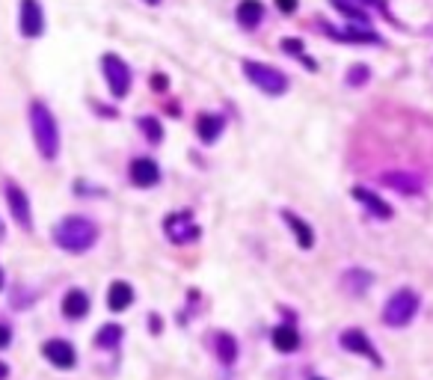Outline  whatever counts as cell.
<instances>
[{
    "mask_svg": "<svg viewBox=\"0 0 433 380\" xmlns=\"http://www.w3.org/2000/svg\"><path fill=\"white\" fill-rule=\"evenodd\" d=\"M30 128H33V140H36L39 155L48 158V161H54L57 152H60V128H57L54 113L48 110L42 102L30 104Z\"/></svg>",
    "mask_w": 433,
    "mask_h": 380,
    "instance_id": "obj_1",
    "label": "cell"
},
{
    "mask_svg": "<svg viewBox=\"0 0 433 380\" xmlns=\"http://www.w3.org/2000/svg\"><path fill=\"white\" fill-rule=\"evenodd\" d=\"M95 235H98V229L87 217H65L54 229V241L62 246V250H69V253L89 250V246L95 244Z\"/></svg>",
    "mask_w": 433,
    "mask_h": 380,
    "instance_id": "obj_2",
    "label": "cell"
},
{
    "mask_svg": "<svg viewBox=\"0 0 433 380\" xmlns=\"http://www.w3.org/2000/svg\"><path fill=\"white\" fill-rule=\"evenodd\" d=\"M415 312H419V294L410 288H401L389 297L386 306H383V321L389 327H404L412 321Z\"/></svg>",
    "mask_w": 433,
    "mask_h": 380,
    "instance_id": "obj_3",
    "label": "cell"
},
{
    "mask_svg": "<svg viewBox=\"0 0 433 380\" xmlns=\"http://www.w3.org/2000/svg\"><path fill=\"white\" fill-rule=\"evenodd\" d=\"M243 72H246V77L253 80L258 89H264L268 95H282V92L288 89V77L282 75L279 69H273V65H268V63H253V60H246V63H243Z\"/></svg>",
    "mask_w": 433,
    "mask_h": 380,
    "instance_id": "obj_4",
    "label": "cell"
},
{
    "mask_svg": "<svg viewBox=\"0 0 433 380\" xmlns=\"http://www.w3.org/2000/svg\"><path fill=\"white\" fill-rule=\"evenodd\" d=\"M104 65V77H107V87L116 98H125L128 89H131V69H128V63L122 57H116V54H107L102 60Z\"/></svg>",
    "mask_w": 433,
    "mask_h": 380,
    "instance_id": "obj_5",
    "label": "cell"
},
{
    "mask_svg": "<svg viewBox=\"0 0 433 380\" xmlns=\"http://www.w3.org/2000/svg\"><path fill=\"white\" fill-rule=\"evenodd\" d=\"M163 229L175 244H187V241H196L199 238V226L193 223V217L187 211H175L170 217L163 220Z\"/></svg>",
    "mask_w": 433,
    "mask_h": 380,
    "instance_id": "obj_6",
    "label": "cell"
},
{
    "mask_svg": "<svg viewBox=\"0 0 433 380\" xmlns=\"http://www.w3.org/2000/svg\"><path fill=\"white\" fill-rule=\"evenodd\" d=\"M18 27L24 36L36 39L45 33V15L39 9V0H21V12H18Z\"/></svg>",
    "mask_w": 433,
    "mask_h": 380,
    "instance_id": "obj_7",
    "label": "cell"
},
{
    "mask_svg": "<svg viewBox=\"0 0 433 380\" xmlns=\"http://www.w3.org/2000/svg\"><path fill=\"white\" fill-rule=\"evenodd\" d=\"M341 348L344 351H353V354H362V357H368L371 362H374V366H380V354H377V348H374V344L368 342V336H365L362 333V330H344V333H341Z\"/></svg>",
    "mask_w": 433,
    "mask_h": 380,
    "instance_id": "obj_8",
    "label": "cell"
},
{
    "mask_svg": "<svg viewBox=\"0 0 433 380\" xmlns=\"http://www.w3.org/2000/svg\"><path fill=\"white\" fill-rule=\"evenodd\" d=\"M6 202L12 208V217L18 220L21 229H30L33 226V217H30V202H27V193L18 188V185H6Z\"/></svg>",
    "mask_w": 433,
    "mask_h": 380,
    "instance_id": "obj_9",
    "label": "cell"
},
{
    "mask_svg": "<svg viewBox=\"0 0 433 380\" xmlns=\"http://www.w3.org/2000/svg\"><path fill=\"white\" fill-rule=\"evenodd\" d=\"M131 181L140 188H155L160 181V167L152 161V158H137L131 163Z\"/></svg>",
    "mask_w": 433,
    "mask_h": 380,
    "instance_id": "obj_10",
    "label": "cell"
},
{
    "mask_svg": "<svg viewBox=\"0 0 433 380\" xmlns=\"http://www.w3.org/2000/svg\"><path fill=\"white\" fill-rule=\"evenodd\" d=\"M42 354L54 362L57 369H72L75 366V348L69 342H62V339H51V342H45V348Z\"/></svg>",
    "mask_w": 433,
    "mask_h": 380,
    "instance_id": "obj_11",
    "label": "cell"
},
{
    "mask_svg": "<svg viewBox=\"0 0 433 380\" xmlns=\"http://www.w3.org/2000/svg\"><path fill=\"white\" fill-rule=\"evenodd\" d=\"M353 196H356V200H359L365 208H368L371 214H374V217H380V220H389V217H392V205H389V202H383L377 193L365 190V188H353Z\"/></svg>",
    "mask_w": 433,
    "mask_h": 380,
    "instance_id": "obj_12",
    "label": "cell"
},
{
    "mask_svg": "<svg viewBox=\"0 0 433 380\" xmlns=\"http://www.w3.org/2000/svg\"><path fill=\"white\" fill-rule=\"evenodd\" d=\"M131 303H134V288L128 283H113L110 291H107V306L113 312H125Z\"/></svg>",
    "mask_w": 433,
    "mask_h": 380,
    "instance_id": "obj_13",
    "label": "cell"
},
{
    "mask_svg": "<svg viewBox=\"0 0 433 380\" xmlns=\"http://www.w3.org/2000/svg\"><path fill=\"white\" fill-rule=\"evenodd\" d=\"M87 309H89V297L83 291H69L62 297V312L69 318H83L87 315Z\"/></svg>",
    "mask_w": 433,
    "mask_h": 380,
    "instance_id": "obj_14",
    "label": "cell"
},
{
    "mask_svg": "<svg viewBox=\"0 0 433 380\" xmlns=\"http://www.w3.org/2000/svg\"><path fill=\"white\" fill-rule=\"evenodd\" d=\"M273 348L276 351H297L300 348V333L294 327H288V324H282V327H276L273 330Z\"/></svg>",
    "mask_w": 433,
    "mask_h": 380,
    "instance_id": "obj_15",
    "label": "cell"
},
{
    "mask_svg": "<svg viewBox=\"0 0 433 380\" xmlns=\"http://www.w3.org/2000/svg\"><path fill=\"white\" fill-rule=\"evenodd\" d=\"M261 18H264L261 0H241V4H238V21L243 27H256Z\"/></svg>",
    "mask_w": 433,
    "mask_h": 380,
    "instance_id": "obj_16",
    "label": "cell"
},
{
    "mask_svg": "<svg viewBox=\"0 0 433 380\" xmlns=\"http://www.w3.org/2000/svg\"><path fill=\"white\" fill-rule=\"evenodd\" d=\"M282 217H285V223L294 229V235H297V244L303 246V250H309V246L314 244V235H312V226H306L303 220L297 217L294 211H282Z\"/></svg>",
    "mask_w": 433,
    "mask_h": 380,
    "instance_id": "obj_17",
    "label": "cell"
},
{
    "mask_svg": "<svg viewBox=\"0 0 433 380\" xmlns=\"http://www.w3.org/2000/svg\"><path fill=\"white\" fill-rule=\"evenodd\" d=\"M383 181L392 185L395 190H401V193H419L422 190V181L407 175V173H383Z\"/></svg>",
    "mask_w": 433,
    "mask_h": 380,
    "instance_id": "obj_18",
    "label": "cell"
},
{
    "mask_svg": "<svg viewBox=\"0 0 433 380\" xmlns=\"http://www.w3.org/2000/svg\"><path fill=\"white\" fill-rule=\"evenodd\" d=\"M196 131H199V137H202L205 143H214L217 137H220V131H223V119L211 116V113H202L199 122H196Z\"/></svg>",
    "mask_w": 433,
    "mask_h": 380,
    "instance_id": "obj_19",
    "label": "cell"
},
{
    "mask_svg": "<svg viewBox=\"0 0 433 380\" xmlns=\"http://www.w3.org/2000/svg\"><path fill=\"white\" fill-rule=\"evenodd\" d=\"M341 286L347 294H365L371 286V273H365V271H347L341 276Z\"/></svg>",
    "mask_w": 433,
    "mask_h": 380,
    "instance_id": "obj_20",
    "label": "cell"
},
{
    "mask_svg": "<svg viewBox=\"0 0 433 380\" xmlns=\"http://www.w3.org/2000/svg\"><path fill=\"white\" fill-rule=\"evenodd\" d=\"M214 344H217V357H220L223 362H235V357H238V344H235V339H231L229 333H217Z\"/></svg>",
    "mask_w": 433,
    "mask_h": 380,
    "instance_id": "obj_21",
    "label": "cell"
},
{
    "mask_svg": "<svg viewBox=\"0 0 433 380\" xmlns=\"http://www.w3.org/2000/svg\"><path fill=\"white\" fill-rule=\"evenodd\" d=\"M140 128H143V134L148 137V143H160L163 140V128H160V122L155 116H143Z\"/></svg>",
    "mask_w": 433,
    "mask_h": 380,
    "instance_id": "obj_22",
    "label": "cell"
},
{
    "mask_svg": "<svg viewBox=\"0 0 433 380\" xmlns=\"http://www.w3.org/2000/svg\"><path fill=\"white\" fill-rule=\"evenodd\" d=\"M332 6H336L339 12H344L347 18H353V21H362V24H368V15H365V9H359L356 4H347V0H332Z\"/></svg>",
    "mask_w": 433,
    "mask_h": 380,
    "instance_id": "obj_23",
    "label": "cell"
},
{
    "mask_svg": "<svg viewBox=\"0 0 433 380\" xmlns=\"http://www.w3.org/2000/svg\"><path fill=\"white\" fill-rule=\"evenodd\" d=\"M119 339H122V327H113V324L102 327V333H98V344H102V348H113Z\"/></svg>",
    "mask_w": 433,
    "mask_h": 380,
    "instance_id": "obj_24",
    "label": "cell"
},
{
    "mask_svg": "<svg viewBox=\"0 0 433 380\" xmlns=\"http://www.w3.org/2000/svg\"><path fill=\"white\" fill-rule=\"evenodd\" d=\"M282 51H288L291 57H300V60H303L306 65H312V69H314V63H312V60L303 54V45H300L297 39H282Z\"/></svg>",
    "mask_w": 433,
    "mask_h": 380,
    "instance_id": "obj_25",
    "label": "cell"
},
{
    "mask_svg": "<svg viewBox=\"0 0 433 380\" xmlns=\"http://www.w3.org/2000/svg\"><path fill=\"white\" fill-rule=\"evenodd\" d=\"M365 80H368V65H353L351 75H347V84L359 87V84H365Z\"/></svg>",
    "mask_w": 433,
    "mask_h": 380,
    "instance_id": "obj_26",
    "label": "cell"
},
{
    "mask_svg": "<svg viewBox=\"0 0 433 380\" xmlns=\"http://www.w3.org/2000/svg\"><path fill=\"white\" fill-rule=\"evenodd\" d=\"M276 6H279L282 12H294V9H297V0H276Z\"/></svg>",
    "mask_w": 433,
    "mask_h": 380,
    "instance_id": "obj_27",
    "label": "cell"
},
{
    "mask_svg": "<svg viewBox=\"0 0 433 380\" xmlns=\"http://www.w3.org/2000/svg\"><path fill=\"white\" fill-rule=\"evenodd\" d=\"M6 344H9V330L0 324V348H6Z\"/></svg>",
    "mask_w": 433,
    "mask_h": 380,
    "instance_id": "obj_28",
    "label": "cell"
},
{
    "mask_svg": "<svg viewBox=\"0 0 433 380\" xmlns=\"http://www.w3.org/2000/svg\"><path fill=\"white\" fill-rule=\"evenodd\" d=\"M6 374H9V369L4 366V362H0V380H6Z\"/></svg>",
    "mask_w": 433,
    "mask_h": 380,
    "instance_id": "obj_29",
    "label": "cell"
},
{
    "mask_svg": "<svg viewBox=\"0 0 433 380\" xmlns=\"http://www.w3.org/2000/svg\"><path fill=\"white\" fill-rule=\"evenodd\" d=\"M146 4H160V0H146Z\"/></svg>",
    "mask_w": 433,
    "mask_h": 380,
    "instance_id": "obj_30",
    "label": "cell"
},
{
    "mask_svg": "<svg viewBox=\"0 0 433 380\" xmlns=\"http://www.w3.org/2000/svg\"><path fill=\"white\" fill-rule=\"evenodd\" d=\"M0 238H4V223H0Z\"/></svg>",
    "mask_w": 433,
    "mask_h": 380,
    "instance_id": "obj_31",
    "label": "cell"
},
{
    "mask_svg": "<svg viewBox=\"0 0 433 380\" xmlns=\"http://www.w3.org/2000/svg\"><path fill=\"white\" fill-rule=\"evenodd\" d=\"M314 380H321V377H314Z\"/></svg>",
    "mask_w": 433,
    "mask_h": 380,
    "instance_id": "obj_32",
    "label": "cell"
},
{
    "mask_svg": "<svg viewBox=\"0 0 433 380\" xmlns=\"http://www.w3.org/2000/svg\"><path fill=\"white\" fill-rule=\"evenodd\" d=\"M0 279H4V276H0Z\"/></svg>",
    "mask_w": 433,
    "mask_h": 380,
    "instance_id": "obj_33",
    "label": "cell"
}]
</instances>
